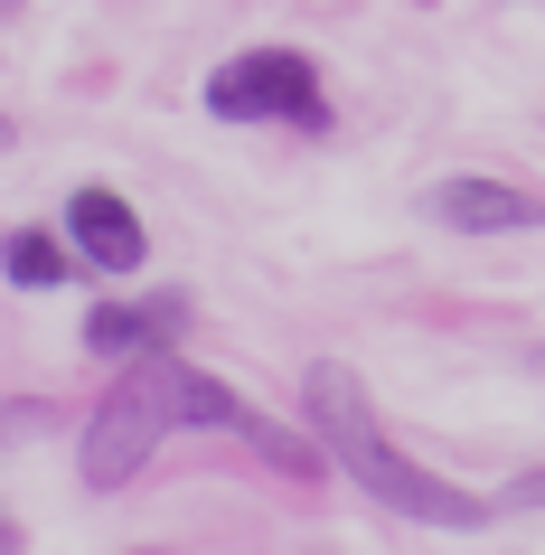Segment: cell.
Returning a JSON list of instances; mask_svg holds the SVG:
<instances>
[{
  "label": "cell",
  "instance_id": "6da1fadb",
  "mask_svg": "<svg viewBox=\"0 0 545 555\" xmlns=\"http://www.w3.org/2000/svg\"><path fill=\"white\" fill-rule=\"evenodd\" d=\"M301 424L329 442V462H339L376 508H395V518H414V527H489V508H498V499L452 490L442 470L404 462L395 442H386V424H376L367 377L339 367V358H311V367H301Z\"/></svg>",
  "mask_w": 545,
  "mask_h": 555
},
{
  "label": "cell",
  "instance_id": "7a4b0ae2",
  "mask_svg": "<svg viewBox=\"0 0 545 555\" xmlns=\"http://www.w3.org/2000/svg\"><path fill=\"white\" fill-rule=\"evenodd\" d=\"M170 424H179V358L170 349H142L114 386H104V405L86 414V442H76L86 490H122V480L160 452Z\"/></svg>",
  "mask_w": 545,
  "mask_h": 555
},
{
  "label": "cell",
  "instance_id": "3957f363",
  "mask_svg": "<svg viewBox=\"0 0 545 555\" xmlns=\"http://www.w3.org/2000/svg\"><path fill=\"white\" fill-rule=\"evenodd\" d=\"M207 114L217 122H301V132H329V94H320L311 57L255 48V57H226L207 76Z\"/></svg>",
  "mask_w": 545,
  "mask_h": 555
},
{
  "label": "cell",
  "instance_id": "277c9868",
  "mask_svg": "<svg viewBox=\"0 0 545 555\" xmlns=\"http://www.w3.org/2000/svg\"><path fill=\"white\" fill-rule=\"evenodd\" d=\"M66 245H76V263L86 273H142L151 235L142 217H132V198L122 189H104V179H86L76 198H66Z\"/></svg>",
  "mask_w": 545,
  "mask_h": 555
},
{
  "label": "cell",
  "instance_id": "5b68a950",
  "mask_svg": "<svg viewBox=\"0 0 545 555\" xmlns=\"http://www.w3.org/2000/svg\"><path fill=\"white\" fill-rule=\"evenodd\" d=\"M424 207L442 217V227H460V235H527V227H545V198H536V189H517V179H480V170L432 179Z\"/></svg>",
  "mask_w": 545,
  "mask_h": 555
},
{
  "label": "cell",
  "instance_id": "8992f818",
  "mask_svg": "<svg viewBox=\"0 0 545 555\" xmlns=\"http://www.w3.org/2000/svg\"><path fill=\"white\" fill-rule=\"evenodd\" d=\"M160 330H179V301H104V311H86V349L142 358V349H160Z\"/></svg>",
  "mask_w": 545,
  "mask_h": 555
},
{
  "label": "cell",
  "instance_id": "52a82bcc",
  "mask_svg": "<svg viewBox=\"0 0 545 555\" xmlns=\"http://www.w3.org/2000/svg\"><path fill=\"white\" fill-rule=\"evenodd\" d=\"M179 424H198V434H255V405H245L235 386H217L207 367L179 358Z\"/></svg>",
  "mask_w": 545,
  "mask_h": 555
},
{
  "label": "cell",
  "instance_id": "ba28073f",
  "mask_svg": "<svg viewBox=\"0 0 545 555\" xmlns=\"http://www.w3.org/2000/svg\"><path fill=\"white\" fill-rule=\"evenodd\" d=\"M0 273H10L20 293H57L66 273H76V245H57L48 227H20L10 245H0Z\"/></svg>",
  "mask_w": 545,
  "mask_h": 555
},
{
  "label": "cell",
  "instance_id": "9c48e42d",
  "mask_svg": "<svg viewBox=\"0 0 545 555\" xmlns=\"http://www.w3.org/2000/svg\"><path fill=\"white\" fill-rule=\"evenodd\" d=\"M245 442H255L273 470H291V480H320V470H329V442H320L311 424H273V414H255V434H245Z\"/></svg>",
  "mask_w": 545,
  "mask_h": 555
},
{
  "label": "cell",
  "instance_id": "30bf717a",
  "mask_svg": "<svg viewBox=\"0 0 545 555\" xmlns=\"http://www.w3.org/2000/svg\"><path fill=\"white\" fill-rule=\"evenodd\" d=\"M498 508H545V462H536V470H517L508 490H498Z\"/></svg>",
  "mask_w": 545,
  "mask_h": 555
},
{
  "label": "cell",
  "instance_id": "8fae6325",
  "mask_svg": "<svg viewBox=\"0 0 545 555\" xmlns=\"http://www.w3.org/2000/svg\"><path fill=\"white\" fill-rule=\"evenodd\" d=\"M20 10H29V0H0V48H10V20H20Z\"/></svg>",
  "mask_w": 545,
  "mask_h": 555
},
{
  "label": "cell",
  "instance_id": "7c38bea8",
  "mask_svg": "<svg viewBox=\"0 0 545 555\" xmlns=\"http://www.w3.org/2000/svg\"><path fill=\"white\" fill-rule=\"evenodd\" d=\"M0 555H20V527H10V518H0Z\"/></svg>",
  "mask_w": 545,
  "mask_h": 555
},
{
  "label": "cell",
  "instance_id": "4fadbf2b",
  "mask_svg": "<svg viewBox=\"0 0 545 555\" xmlns=\"http://www.w3.org/2000/svg\"><path fill=\"white\" fill-rule=\"evenodd\" d=\"M0 151H10V114H0Z\"/></svg>",
  "mask_w": 545,
  "mask_h": 555
},
{
  "label": "cell",
  "instance_id": "5bb4252c",
  "mask_svg": "<svg viewBox=\"0 0 545 555\" xmlns=\"http://www.w3.org/2000/svg\"><path fill=\"white\" fill-rule=\"evenodd\" d=\"M132 555H160V546H132Z\"/></svg>",
  "mask_w": 545,
  "mask_h": 555
}]
</instances>
